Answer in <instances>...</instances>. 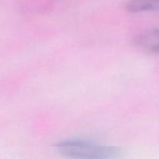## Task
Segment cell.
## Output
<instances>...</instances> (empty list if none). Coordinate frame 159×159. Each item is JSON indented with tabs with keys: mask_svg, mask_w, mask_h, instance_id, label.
<instances>
[{
	"mask_svg": "<svg viewBox=\"0 0 159 159\" xmlns=\"http://www.w3.org/2000/svg\"><path fill=\"white\" fill-rule=\"evenodd\" d=\"M57 152L69 159H120L122 149L87 139H69L57 143Z\"/></svg>",
	"mask_w": 159,
	"mask_h": 159,
	"instance_id": "cell-1",
	"label": "cell"
},
{
	"mask_svg": "<svg viewBox=\"0 0 159 159\" xmlns=\"http://www.w3.org/2000/svg\"><path fill=\"white\" fill-rule=\"evenodd\" d=\"M134 44L144 52L159 54V29H147L134 38Z\"/></svg>",
	"mask_w": 159,
	"mask_h": 159,
	"instance_id": "cell-2",
	"label": "cell"
},
{
	"mask_svg": "<svg viewBox=\"0 0 159 159\" xmlns=\"http://www.w3.org/2000/svg\"><path fill=\"white\" fill-rule=\"evenodd\" d=\"M125 8L130 12H145L159 10V0H127Z\"/></svg>",
	"mask_w": 159,
	"mask_h": 159,
	"instance_id": "cell-3",
	"label": "cell"
}]
</instances>
